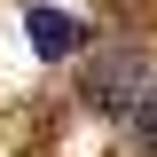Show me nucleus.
I'll use <instances>...</instances> for the list:
<instances>
[{"label":"nucleus","mask_w":157,"mask_h":157,"mask_svg":"<svg viewBox=\"0 0 157 157\" xmlns=\"http://www.w3.org/2000/svg\"><path fill=\"white\" fill-rule=\"evenodd\" d=\"M78 94H86V110L126 118L149 86H141V63H134V55H110V63H94V71H86V86H78Z\"/></svg>","instance_id":"f257e3e1"},{"label":"nucleus","mask_w":157,"mask_h":157,"mask_svg":"<svg viewBox=\"0 0 157 157\" xmlns=\"http://www.w3.org/2000/svg\"><path fill=\"white\" fill-rule=\"evenodd\" d=\"M24 32L39 39V55H78V47H86V24H71V16H55V8H32V16H24Z\"/></svg>","instance_id":"f03ea898"},{"label":"nucleus","mask_w":157,"mask_h":157,"mask_svg":"<svg viewBox=\"0 0 157 157\" xmlns=\"http://www.w3.org/2000/svg\"><path fill=\"white\" fill-rule=\"evenodd\" d=\"M126 118H134V141H141V149L157 157V94H141V102H134Z\"/></svg>","instance_id":"7ed1b4c3"}]
</instances>
